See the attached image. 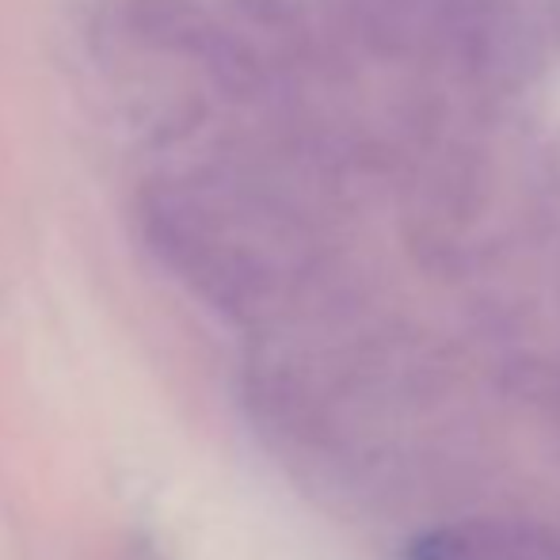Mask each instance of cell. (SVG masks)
<instances>
[{"label": "cell", "mask_w": 560, "mask_h": 560, "mask_svg": "<svg viewBox=\"0 0 560 560\" xmlns=\"http://www.w3.org/2000/svg\"><path fill=\"white\" fill-rule=\"evenodd\" d=\"M560 530L518 518H462L420 534L408 560H549Z\"/></svg>", "instance_id": "obj_1"}, {"label": "cell", "mask_w": 560, "mask_h": 560, "mask_svg": "<svg viewBox=\"0 0 560 560\" xmlns=\"http://www.w3.org/2000/svg\"><path fill=\"white\" fill-rule=\"evenodd\" d=\"M115 560H164V557L149 534H133V538L122 541V549L115 553Z\"/></svg>", "instance_id": "obj_2"}, {"label": "cell", "mask_w": 560, "mask_h": 560, "mask_svg": "<svg viewBox=\"0 0 560 560\" xmlns=\"http://www.w3.org/2000/svg\"><path fill=\"white\" fill-rule=\"evenodd\" d=\"M553 560H560V538H557V549H553Z\"/></svg>", "instance_id": "obj_3"}]
</instances>
